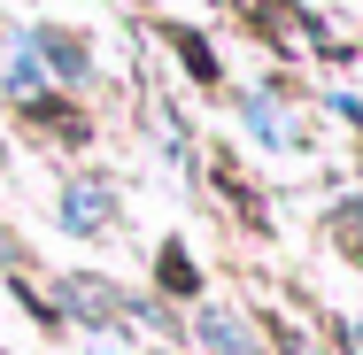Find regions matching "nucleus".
Returning <instances> with one entry per match:
<instances>
[{
	"mask_svg": "<svg viewBox=\"0 0 363 355\" xmlns=\"http://www.w3.org/2000/svg\"><path fill=\"white\" fill-rule=\"evenodd\" d=\"M108 216H116V201H108L101 186H70V193H62V224H70V232H101Z\"/></svg>",
	"mask_w": 363,
	"mask_h": 355,
	"instance_id": "1",
	"label": "nucleus"
},
{
	"mask_svg": "<svg viewBox=\"0 0 363 355\" xmlns=\"http://www.w3.org/2000/svg\"><path fill=\"white\" fill-rule=\"evenodd\" d=\"M201 348H209V355H255V340H247L224 309H209V317H201Z\"/></svg>",
	"mask_w": 363,
	"mask_h": 355,
	"instance_id": "2",
	"label": "nucleus"
},
{
	"mask_svg": "<svg viewBox=\"0 0 363 355\" xmlns=\"http://www.w3.org/2000/svg\"><path fill=\"white\" fill-rule=\"evenodd\" d=\"M8 85H16V93H39V85H47V70H39V55H31V39L16 47V62H8Z\"/></svg>",
	"mask_w": 363,
	"mask_h": 355,
	"instance_id": "3",
	"label": "nucleus"
}]
</instances>
